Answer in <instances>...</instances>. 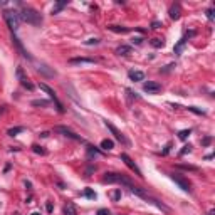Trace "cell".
<instances>
[{"label":"cell","instance_id":"obj_1","mask_svg":"<svg viewBox=\"0 0 215 215\" xmlns=\"http://www.w3.org/2000/svg\"><path fill=\"white\" fill-rule=\"evenodd\" d=\"M19 17L20 22H27L30 25H40L42 24V15L32 7H22V10L19 12Z\"/></svg>","mask_w":215,"mask_h":215},{"label":"cell","instance_id":"obj_2","mask_svg":"<svg viewBox=\"0 0 215 215\" xmlns=\"http://www.w3.org/2000/svg\"><path fill=\"white\" fill-rule=\"evenodd\" d=\"M103 183H119V185H126L128 188L133 185L125 175H119V173H106L103 176Z\"/></svg>","mask_w":215,"mask_h":215},{"label":"cell","instance_id":"obj_3","mask_svg":"<svg viewBox=\"0 0 215 215\" xmlns=\"http://www.w3.org/2000/svg\"><path fill=\"white\" fill-rule=\"evenodd\" d=\"M3 19H5L7 25H9V29L12 32H15L20 25V17H19V12L15 10H5L3 12Z\"/></svg>","mask_w":215,"mask_h":215},{"label":"cell","instance_id":"obj_4","mask_svg":"<svg viewBox=\"0 0 215 215\" xmlns=\"http://www.w3.org/2000/svg\"><path fill=\"white\" fill-rule=\"evenodd\" d=\"M39 88L42 89V91H45V93H47L49 96H51V99H52V101H54V104H56V108H57V111H59V113H64L66 109H64L62 103L59 101V98L56 96V93H54V89H51V88H49L47 84H44V82H42V84H39Z\"/></svg>","mask_w":215,"mask_h":215},{"label":"cell","instance_id":"obj_5","mask_svg":"<svg viewBox=\"0 0 215 215\" xmlns=\"http://www.w3.org/2000/svg\"><path fill=\"white\" fill-rule=\"evenodd\" d=\"M54 131H57V133L64 135L66 138L74 140V141H84V140H82L79 135H76V133H74V131L71 130V128H67V126H56V128H54Z\"/></svg>","mask_w":215,"mask_h":215},{"label":"cell","instance_id":"obj_6","mask_svg":"<svg viewBox=\"0 0 215 215\" xmlns=\"http://www.w3.org/2000/svg\"><path fill=\"white\" fill-rule=\"evenodd\" d=\"M104 125H106V128H108V130H109V131H111V133H113V136H114V138H116V140H118V141H119V143H123V144H126V146H128V144H130V141H128V140H126V136H125V135H123V133H121V131H119V130H118V128H116V126H114V125H111V123H109V121H104Z\"/></svg>","mask_w":215,"mask_h":215},{"label":"cell","instance_id":"obj_7","mask_svg":"<svg viewBox=\"0 0 215 215\" xmlns=\"http://www.w3.org/2000/svg\"><path fill=\"white\" fill-rule=\"evenodd\" d=\"M170 178L175 181V183L178 185V187L183 190V192H190V183H188V180H187V178H183V176L178 175V173H172Z\"/></svg>","mask_w":215,"mask_h":215},{"label":"cell","instance_id":"obj_8","mask_svg":"<svg viewBox=\"0 0 215 215\" xmlns=\"http://www.w3.org/2000/svg\"><path fill=\"white\" fill-rule=\"evenodd\" d=\"M121 160H123V161H125V165H126V167H128V168H130V170H131V172H135V173H136V175H138V176H140V178H141V176H143V173H141V170H140V168H138V165H136V163H135V161H133V160H131V158H130V156H128V155H126V153H121Z\"/></svg>","mask_w":215,"mask_h":215},{"label":"cell","instance_id":"obj_9","mask_svg":"<svg viewBox=\"0 0 215 215\" xmlns=\"http://www.w3.org/2000/svg\"><path fill=\"white\" fill-rule=\"evenodd\" d=\"M143 91H144V93H148V94H158L161 91V84H160V82H156V81H146L143 84Z\"/></svg>","mask_w":215,"mask_h":215},{"label":"cell","instance_id":"obj_10","mask_svg":"<svg viewBox=\"0 0 215 215\" xmlns=\"http://www.w3.org/2000/svg\"><path fill=\"white\" fill-rule=\"evenodd\" d=\"M17 77H19L20 84H22L24 88H27L29 91L34 89V84H32V82L27 79V76H25V72H24V69H22V67H17Z\"/></svg>","mask_w":215,"mask_h":215},{"label":"cell","instance_id":"obj_11","mask_svg":"<svg viewBox=\"0 0 215 215\" xmlns=\"http://www.w3.org/2000/svg\"><path fill=\"white\" fill-rule=\"evenodd\" d=\"M96 62V59H93V57H74V59L69 61V64L72 66H81V64H94Z\"/></svg>","mask_w":215,"mask_h":215},{"label":"cell","instance_id":"obj_12","mask_svg":"<svg viewBox=\"0 0 215 215\" xmlns=\"http://www.w3.org/2000/svg\"><path fill=\"white\" fill-rule=\"evenodd\" d=\"M12 42H14V44H15V47H17V49H19V52H20V54H22V56H24V57H25V59H29V61H30V59H32V57H30V54H29V52L25 51V49H24V45H22V44H20V40H19V39H17V37H15L14 34H12Z\"/></svg>","mask_w":215,"mask_h":215},{"label":"cell","instance_id":"obj_13","mask_svg":"<svg viewBox=\"0 0 215 215\" xmlns=\"http://www.w3.org/2000/svg\"><path fill=\"white\" fill-rule=\"evenodd\" d=\"M128 76H130V79L135 81V82L144 81V72L143 71H130V72H128Z\"/></svg>","mask_w":215,"mask_h":215},{"label":"cell","instance_id":"obj_14","mask_svg":"<svg viewBox=\"0 0 215 215\" xmlns=\"http://www.w3.org/2000/svg\"><path fill=\"white\" fill-rule=\"evenodd\" d=\"M170 17L173 20H178L180 19V5H178V3H173V5L170 7Z\"/></svg>","mask_w":215,"mask_h":215},{"label":"cell","instance_id":"obj_15","mask_svg":"<svg viewBox=\"0 0 215 215\" xmlns=\"http://www.w3.org/2000/svg\"><path fill=\"white\" fill-rule=\"evenodd\" d=\"M111 32H116V34H128L130 32V29L128 27H121V25H108Z\"/></svg>","mask_w":215,"mask_h":215},{"label":"cell","instance_id":"obj_16","mask_svg":"<svg viewBox=\"0 0 215 215\" xmlns=\"http://www.w3.org/2000/svg\"><path fill=\"white\" fill-rule=\"evenodd\" d=\"M131 54V47L130 45H119L116 49V56H130Z\"/></svg>","mask_w":215,"mask_h":215},{"label":"cell","instance_id":"obj_17","mask_svg":"<svg viewBox=\"0 0 215 215\" xmlns=\"http://www.w3.org/2000/svg\"><path fill=\"white\" fill-rule=\"evenodd\" d=\"M64 215H77L74 204H66L64 205Z\"/></svg>","mask_w":215,"mask_h":215},{"label":"cell","instance_id":"obj_18","mask_svg":"<svg viewBox=\"0 0 215 215\" xmlns=\"http://www.w3.org/2000/svg\"><path fill=\"white\" fill-rule=\"evenodd\" d=\"M66 5H67V0H62V2H57L56 5H54V9H52V15L59 14V12L62 10V9H64Z\"/></svg>","mask_w":215,"mask_h":215},{"label":"cell","instance_id":"obj_19","mask_svg":"<svg viewBox=\"0 0 215 215\" xmlns=\"http://www.w3.org/2000/svg\"><path fill=\"white\" fill-rule=\"evenodd\" d=\"M39 72L45 74L47 77H54V76H56V71H49V69H47V66H45V64H40V66H39Z\"/></svg>","mask_w":215,"mask_h":215},{"label":"cell","instance_id":"obj_20","mask_svg":"<svg viewBox=\"0 0 215 215\" xmlns=\"http://www.w3.org/2000/svg\"><path fill=\"white\" fill-rule=\"evenodd\" d=\"M187 39H188V37H183V39H180V40H178V44H176V45H175V49H173V51H175V54H180V52H181L183 45L187 44Z\"/></svg>","mask_w":215,"mask_h":215},{"label":"cell","instance_id":"obj_21","mask_svg":"<svg viewBox=\"0 0 215 215\" xmlns=\"http://www.w3.org/2000/svg\"><path fill=\"white\" fill-rule=\"evenodd\" d=\"M101 148H103V150H113V148H114L113 140H103V141H101Z\"/></svg>","mask_w":215,"mask_h":215},{"label":"cell","instance_id":"obj_22","mask_svg":"<svg viewBox=\"0 0 215 215\" xmlns=\"http://www.w3.org/2000/svg\"><path fill=\"white\" fill-rule=\"evenodd\" d=\"M150 44L153 45V47L160 49V47H163V45H165V40H163V39H158V37H155V39L150 40Z\"/></svg>","mask_w":215,"mask_h":215},{"label":"cell","instance_id":"obj_23","mask_svg":"<svg viewBox=\"0 0 215 215\" xmlns=\"http://www.w3.org/2000/svg\"><path fill=\"white\" fill-rule=\"evenodd\" d=\"M24 131V126H15V128H10L9 131H7V135L9 136H17L19 133H22Z\"/></svg>","mask_w":215,"mask_h":215},{"label":"cell","instance_id":"obj_24","mask_svg":"<svg viewBox=\"0 0 215 215\" xmlns=\"http://www.w3.org/2000/svg\"><path fill=\"white\" fill-rule=\"evenodd\" d=\"M98 155H103V153L99 150H96L94 146H88V156H89V158H96Z\"/></svg>","mask_w":215,"mask_h":215},{"label":"cell","instance_id":"obj_25","mask_svg":"<svg viewBox=\"0 0 215 215\" xmlns=\"http://www.w3.org/2000/svg\"><path fill=\"white\" fill-rule=\"evenodd\" d=\"M32 106H49V101H45V99H35V101H32Z\"/></svg>","mask_w":215,"mask_h":215},{"label":"cell","instance_id":"obj_26","mask_svg":"<svg viewBox=\"0 0 215 215\" xmlns=\"http://www.w3.org/2000/svg\"><path fill=\"white\" fill-rule=\"evenodd\" d=\"M32 150H34V153H37V155H45V151L42 146H39V144H34V146H32Z\"/></svg>","mask_w":215,"mask_h":215},{"label":"cell","instance_id":"obj_27","mask_svg":"<svg viewBox=\"0 0 215 215\" xmlns=\"http://www.w3.org/2000/svg\"><path fill=\"white\" fill-rule=\"evenodd\" d=\"M84 195L88 197V198H91V200H94V198H96V192H93L91 188H86L84 190Z\"/></svg>","mask_w":215,"mask_h":215},{"label":"cell","instance_id":"obj_28","mask_svg":"<svg viewBox=\"0 0 215 215\" xmlns=\"http://www.w3.org/2000/svg\"><path fill=\"white\" fill-rule=\"evenodd\" d=\"M178 168H181V170H188V172H197L198 170L197 167H192V165H178Z\"/></svg>","mask_w":215,"mask_h":215},{"label":"cell","instance_id":"obj_29","mask_svg":"<svg viewBox=\"0 0 215 215\" xmlns=\"http://www.w3.org/2000/svg\"><path fill=\"white\" fill-rule=\"evenodd\" d=\"M188 136H190V130H183V131H180V133H178L180 140H187Z\"/></svg>","mask_w":215,"mask_h":215},{"label":"cell","instance_id":"obj_30","mask_svg":"<svg viewBox=\"0 0 215 215\" xmlns=\"http://www.w3.org/2000/svg\"><path fill=\"white\" fill-rule=\"evenodd\" d=\"M188 111H192V113H195V114H205V111H202V109H198V108H195V106H188Z\"/></svg>","mask_w":215,"mask_h":215},{"label":"cell","instance_id":"obj_31","mask_svg":"<svg viewBox=\"0 0 215 215\" xmlns=\"http://www.w3.org/2000/svg\"><path fill=\"white\" fill-rule=\"evenodd\" d=\"M111 197H113V200H114V202H118L119 198H121V190H114V192L111 193Z\"/></svg>","mask_w":215,"mask_h":215},{"label":"cell","instance_id":"obj_32","mask_svg":"<svg viewBox=\"0 0 215 215\" xmlns=\"http://www.w3.org/2000/svg\"><path fill=\"white\" fill-rule=\"evenodd\" d=\"M190 150H192V146H190V144H187V146H183V150L180 151V156H183V155H187V153H190Z\"/></svg>","mask_w":215,"mask_h":215},{"label":"cell","instance_id":"obj_33","mask_svg":"<svg viewBox=\"0 0 215 215\" xmlns=\"http://www.w3.org/2000/svg\"><path fill=\"white\" fill-rule=\"evenodd\" d=\"M84 44H86V45H93V44L98 45V44H99V39H89V40H86Z\"/></svg>","mask_w":215,"mask_h":215},{"label":"cell","instance_id":"obj_34","mask_svg":"<svg viewBox=\"0 0 215 215\" xmlns=\"http://www.w3.org/2000/svg\"><path fill=\"white\" fill-rule=\"evenodd\" d=\"M170 150H172V143H167V146H165V150L161 151V155H168V153H170Z\"/></svg>","mask_w":215,"mask_h":215},{"label":"cell","instance_id":"obj_35","mask_svg":"<svg viewBox=\"0 0 215 215\" xmlns=\"http://www.w3.org/2000/svg\"><path fill=\"white\" fill-rule=\"evenodd\" d=\"M98 215H111V212L108 208H99L98 210Z\"/></svg>","mask_w":215,"mask_h":215},{"label":"cell","instance_id":"obj_36","mask_svg":"<svg viewBox=\"0 0 215 215\" xmlns=\"http://www.w3.org/2000/svg\"><path fill=\"white\" fill-rule=\"evenodd\" d=\"M210 141H212V136H207V138L202 140V144H204V146H207V144H210Z\"/></svg>","mask_w":215,"mask_h":215},{"label":"cell","instance_id":"obj_37","mask_svg":"<svg viewBox=\"0 0 215 215\" xmlns=\"http://www.w3.org/2000/svg\"><path fill=\"white\" fill-rule=\"evenodd\" d=\"M207 19H208V20H213V9H208V10H207Z\"/></svg>","mask_w":215,"mask_h":215},{"label":"cell","instance_id":"obj_38","mask_svg":"<svg viewBox=\"0 0 215 215\" xmlns=\"http://www.w3.org/2000/svg\"><path fill=\"white\" fill-rule=\"evenodd\" d=\"M45 210H47L49 213H52V210H54V207H52V204L51 202H47V204H45Z\"/></svg>","mask_w":215,"mask_h":215},{"label":"cell","instance_id":"obj_39","mask_svg":"<svg viewBox=\"0 0 215 215\" xmlns=\"http://www.w3.org/2000/svg\"><path fill=\"white\" fill-rule=\"evenodd\" d=\"M160 27H161V22H158V20H153L151 29H160Z\"/></svg>","mask_w":215,"mask_h":215},{"label":"cell","instance_id":"obj_40","mask_svg":"<svg viewBox=\"0 0 215 215\" xmlns=\"http://www.w3.org/2000/svg\"><path fill=\"white\" fill-rule=\"evenodd\" d=\"M143 42V37H135L133 39V44H141Z\"/></svg>","mask_w":215,"mask_h":215},{"label":"cell","instance_id":"obj_41","mask_svg":"<svg viewBox=\"0 0 215 215\" xmlns=\"http://www.w3.org/2000/svg\"><path fill=\"white\" fill-rule=\"evenodd\" d=\"M40 136H42V138H47L49 133H47V131H44V133H40Z\"/></svg>","mask_w":215,"mask_h":215},{"label":"cell","instance_id":"obj_42","mask_svg":"<svg viewBox=\"0 0 215 215\" xmlns=\"http://www.w3.org/2000/svg\"><path fill=\"white\" fill-rule=\"evenodd\" d=\"M3 109H5V106H0V114L3 113Z\"/></svg>","mask_w":215,"mask_h":215},{"label":"cell","instance_id":"obj_43","mask_svg":"<svg viewBox=\"0 0 215 215\" xmlns=\"http://www.w3.org/2000/svg\"><path fill=\"white\" fill-rule=\"evenodd\" d=\"M208 215H215V210H210V212H208Z\"/></svg>","mask_w":215,"mask_h":215},{"label":"cell","instance_id":"obj_44","mask_svg":"<svg viewBox=\"0 0 215 215\" xmlns=\"http://www.w3.org/2000/svg\"><path fill=\"white\" fill-rule=\"evenodd\" d=\"M32 215H40V213H37V212H34V213H32Z\"/></svg>","mask_w":215,"mask_h":215}]
</instances>
